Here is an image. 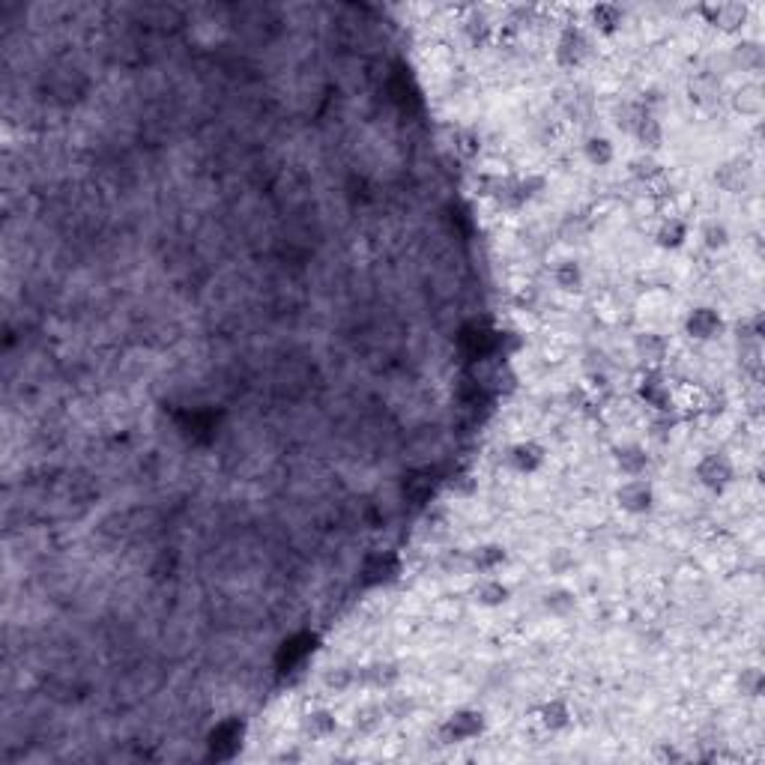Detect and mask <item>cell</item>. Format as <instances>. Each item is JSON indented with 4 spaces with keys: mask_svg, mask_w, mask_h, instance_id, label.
<instances>
[{
    "mask_svg": "<svg viewBox=\"0 0 765 765\" xmlns=\"http://www.w3.org/2000/svg\"><path fill=\"white\" fill-rule=\"evenodd\" d=\"M693 476H697V482L706 487V491H726L729 485L735 482V464L733 458L724 455V451H706L697 467H693Z\"/></svg>",
    "mask_w": 765,
    "mask_h": 765,
    "instance_id": "1",
    "label": "cell"
},
{
    "mask_svg": "<svg viewBox=\"0 0 765 765\" xmlns=\"http://www.w3.org/2000/svg\"><path fill=\"white\" fill-rule=\"evenodd\" d=\"M658 503V494H655V485L649 482L646 476H637V478H625L619 487H616V505L631 518H643L655 509Z\"/></svg>",
    "mask_w": 765,
    "mask_h": 765,
    "instance_id": "2",
    "label": "cell"
},
{
    "mask_svg": "<svg viewBox=\"0 0 765 765\" xmlns=\"http://www.w3.org/2000/svg\"><path fill=\"white\" fill-rule=\"evenodd\" d=\"M554 57L563 69L583 66L586 60L592 57V37L583 28H577V24H568V28H563V33H559Z\"/></svg>",
    "mask_w": 765,
    "mask_h": 765,
    "instance_id": "3",
    "label": "cell"
},
{
    "mask_svg": "<svg viewBox=\"0 0 765 765\" xmlns=\"http://www.w3.org/2000/svg\"><path fill=\"white\" fill-rule=\"evenodd\" d=\"M637 395L652 413H675V398L661 368H646L637 382Z\"/></svg>",
    "mask_w": 765,
    "mask_h": 765,
    "instance_id": "4",
    "label": "cell"
},
{
    "mask_svg": "<svg viewBox=\"0 0 765 765\" xmlns=\"http://www.w3.org/2000/svg\"><path fill=\"white\" fill-rule=\"evenodd\" d=\"M724 314H720L718 308L711 305H697L688 311V317H684V335L691 338V341H700V344H709V341H718L720 335H724Z\"/></svg>",
    "mask_w": 765,
    "mask_h": 765,
    "instance_id": "5",
    "label": "cell"
},
{
    "mask_svg": "<svg viewBox=\"0 0 765 765\" xmlns=\"http://www.w3.org/2000/svg\"><path fill=\"white\" fill-rule=\"evenodd\" d=\"M485 733V715L476 709H460L455 715L446 718V724L440 726V735L446 744H460V742H473Z\"/></svg>",
    "mask_w": 765,
    "mask_h": 765,
    "instance_id": "6",
    "label": "cell"
},
{
    "mask_svg": "<svg viewBox=\"0 0 765 765\" xmlns=\"http://www.w3.org/2000/svg\"><path fill=\"white\" fill-rule=\"evenodd\" d=\"M613 464L625 478H637L646 476L649 467H652V455H649L646 446L640 443H622V446L613 449Z\"/></svg>",
    "mask_w": 765,
    "mask_h": 765,
    "instance_id": "7",
    "label": "cell"
},
{
    "mask_svg": "<svg viewBox=\"0 0 765 765\" xmlns=\"http://www.w3.org/2000/svg\"><path fill=\"white\" fill-rule=\"evenodd\" d=\"M505 460H509V467L514 469V473L532 476L545 467V449L532 440H523V443H514V446L509 449V455H505Z\"/></svg>",
    "mask_w": 765,
    "mask_h": 765,
    "instance_id": "8",
    "label": "cell"
},
{
    "mask_svg": "<svg viewBox=\"0 0 765 765\" xmlns=\"http://www.w3.org/2000/svg\"><path fill=\"white\" fill-rule=\"evenodd\" d=\"M536 720L541 724V729H547V733H563V729L572 726L574 711L568 706V700L554 697V700H545L536 709Z\"/></svg>",
    "mask_w": 765,
    "mask_h": 765,
    "instance_id": "9",
    "label": "cell"
},
{
    "mask_svg": "<svg viewBox=\"0 0 765 765\" xmlns=\"http://www.w3.org/2000/svg\"><path fill=\"white\" fill-rule=\"evenodd\" d=\"M700 15H706L709 24L720 30H738L747 21V6L744 4H706L700 6Z\"/></svg>",
    "mask_w": 765,
    "mask_h": 765,
    "instance_id": "10",
    "label": "cell"
},
{
    "mask_svg": "<svg viewBox=\"0 0 765 765\" xmlns=\"http://www.w3.org/2000/svg\"><path fill=\"white\" fill-rule=\"evenodd\" d=\"M473 598H476L478 607H485V610H496V607H503V604H509V601H511V586L505 583L503 577H496V574H485L482 580H478V586H476Z\"/></svg>",
    "mask_w": 765,
    "mask_h": 765,
    "instance_id": "11",
    "label": "cell"
},
{
    "mask_svg": "<svg viewBox=\"0 0 765 765\" xmlns=\"http://www.w3.org/2000/svg\"><path fill=\"white\" fill-rule=\"evenodd\" d=\"M634 353L646 368H661L666 362V356H670V344H666V338L658 332H640L634 338Z\"/></svg>",
    "mask_w": 765,
    "mask_h": 765,
    "instance_id": "12",
    "label": "cell"
},
{
    "mask_svg": "<svg viewBox=\"0 0 765 765\" xmlns=\"http://www.w3.org/2000/svg\"><path fill=\"white\" fill-rule=\"evenodd\" d=\"M625 24V10L619 4H595L589 6V28L598 37H616Z\"/></svg>",
    "mask_w": 765,
    "mask_h": 765,
    "instance_id": "13",
    "label": "cell"
},
{
    "mask_svg": "<svg viewBox=\"0 0 765 765\" xmlns=\"http://www.w3.org/2000/svg\"><path fill=\"white\" fill-rule=\"evenodd\" d=\"M691 239V225L679 216H666L655 230V245L664 252H679V248Z\"/></svg>",
    "mask_w": 765,
    "mask_h": 765,
    "instance_id": "14",
    "label": "cell"
},
{
    "mask_svg": "<svg viewBox=\"0 0 765 765\" xmlns=\"http://www.w3.org/2000/svg\"><path fill=\"white\" fill-rule=\"evenodd\" d=\"M554 284L563 293H580L586 288V272L577 257H563L554 263Z\"/></svg>",
    "mask_w": 765,
    "mask_h": 765,
    "instance_id": "15",
    "label": "cell"
},
{
    "mask_svg": "<svg viewBox=\"0 0 765 765\" xmlns=\"http://www.w3.org/2000/svg\"><path fill=\"white\" fill-rule=\"evenodd\" d=\"M541 607H545L550 616L565 619L577 610V592L568 589V586H550V589L541 595Z\"/></svg>",
    "mask_w": 765,
    "mask_h": 765,
    "instance_id": "16",
    "label": "cell"
},
{
    "mask_svg": "<svg viewBox=\"0 0 765 765\" xmlns=\"http://www.w3.org/2000/svg\"><path fill=\"white\" fill-rule=\"evenodd\" d=\"M583 159L592 168H607L616 162V144L607 135H589L583 141Z\"/></svg>",
    "mask_w": 765,
    "mask_h": 765,
    "instance_id": "17",
    "label": "cell"
},
{
    "mask_svg": "<svg viewBox=\"0 0 765 765\" xmlns=\"http://www.w3.org/2000/svg\"><path fill=\"white\" fill-rule=\"evenodd\" d=\"M505 559H509V554H505L503 545H482L469 554V565L482 574H496L505 565Z\"/></svg>",
    "mask_w": 765,
    "mask_h": 765,
    "instance_id": "18",
    "label": "cell"
},
{
    "mask_svg": "<svg viewBox=\"0 0 765 765\" xmlns=\"http://www.w3.org/2000/svg\"><path fill=\"white\" fill-rule=\"evenodd\" d=\"M729 239H733L729 236V228L718 219H711L700 228V243L706 252H724V248L729 245Z\"/></svg>",
    "mask_w": 765,
    "mask_h": 765,
    "instance_id": "19",
    "label": "cell"
},
{
    "mask_svg": "<svg viewBox=\"0 0 765 765\" xmlns=\"http://www.w3.org/2000/svg\"><path fill=\"white\" fill-rule=\"evenodd\" d=\"M305 729L314 738H329V735H335L338 733V715L335 711H329V709H314V711H308V718H305Z\"/></svg>",
    "mask_w": 765,
    "mask_h": 765,
    "instance_id": "20",
    "label": "cell"
},
{
    "mask_svg": "<svg viewBox=\"0 0 765 765\" xmlns=\"http://www.w3.org/2000/svg\"><path fill=\"white\" fill-rule=\"evenodd\" d=\"M631 135H634L646 150H658V147H661V141H664V129H661V123L652 117V114H646V117L637 123V129L631 132Z\"/></svg>",
    "mask_w": 765,
    "mask_h": 765,
    "instance_id": "21",
    "label": "cell"
},
{
    "mask_svg": "<svg viewBox=\"0 0 765 765\" xmlns=\"http://www.w3.org/2000/svg\"><path fill=\"white\" fill-rule=\"evenodd\" d=\"M762 688H765V679H762V670H760V666H744L742 675H738V691H742V697L760 700V697H762Z\"/></svg>",
    "mask_w": 765,
    "mask_h": 765,
    "instance_id": "22",
    "label": "cell"
},
{
    "mask_svg": "<svg viewBox=\"0 0 765 765\" xmlns=\"http://www.w3.org/2000/svg\"><path fill=\"white\" fill-rule=\"evenodd\" d=\"M735 60L742 64L744 73H760V69H762V60H765L760 42H742V46L735 48Z\"/></svg>",
    "mask_w": 765,
    "mask_h": 765,
    "instance_id": "23",
    "label": "cell"
},
{
    "mask_svg": "<svg viewBox=\"0 0 765 765\" xmlns=\"http://www.w3.org/2000/svg\"><path fill=\"white\" fill-rule=\"evenodd\" d=\"M675 425H679L675 413H652V440L666 443V440L673 437Z\"/></svg>",
    "mask_w": 765,
    "mask_h": 765,
    "instance_id": "24",
    "label": "cell"
},
{
    "mask_svg": "<svg viewBox=\"0 0 765 765\" xmlns=\"http://www.w3.org/2000/svg\"><path fill=\"white\" fill-rule=\"evenodd\" d=\"M631 171H634V176H640V180H655V176H661V162H658L652 153H646L631 162Z\"/></svg>",
    "mask_w": 765,
    "mask_h": 765,
    "instance_id": "25",
    "label": "cell"
},
{
    "mask_svg": "<svg viewBox=\"0 0 765 765\" xmlns=\"http://www.w3.org/2000/svg\"><path fill=\"white\" fill-rule=\"evenodd\" d=\"M547 565H550V572H554V574H568V572L574 568V556L568 554L565 547H559V550H554V554H550Z\"/></svg>",
    "mask_w": 765,
    "mask_h": 765,
    "instance_id": "26",
    "label": "cell"
}]
</instances>
